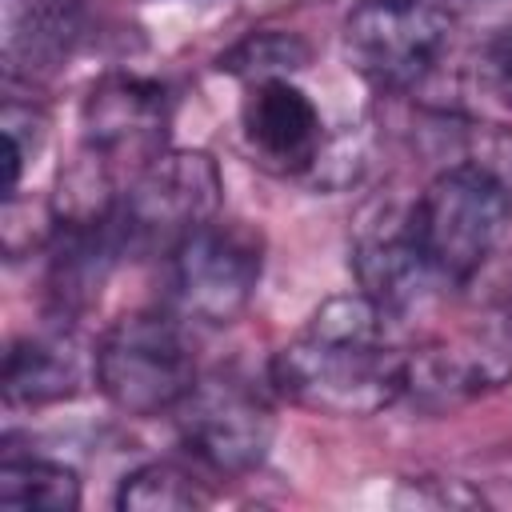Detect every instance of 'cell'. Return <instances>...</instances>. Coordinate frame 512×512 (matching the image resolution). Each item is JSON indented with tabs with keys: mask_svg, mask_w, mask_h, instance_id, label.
Returning a JSON list of instances; mask_svg holds the SVG:
<instances>
[{
	"mask_svg": "<svg viewBox=\"0 0 512 512\" xmlns=\"http://www.w3.org/2000/svg\"><path fill=\"white\" fill-rule=\"evenodd\" d=\"M396 320L364 292L328 296L308 324L276 348L272 388L316 416L364 420L404 396L408 348L392 336Z\"/></svg>",
	"mask_w": 512,
	"mask_h": 512,
	"instance_id": "1",
	"label": "cell"
},
{
	"mask_svg": "<svg viewBox=\"0 0 512 512\" xmlns=\"http://www.w3.org/2000/svg\"><path fill=\"white\" fill-rule=\"evenodd\" d=\"M412 236L448 288L480 276L512 228V188L472 160H452L412 200Z\"/></svg>",
	"mask_w": 512,
	"mask_h": 512,
	"instance_id": "2",
	"label": "cell"
},
{
	"mask_svg": "<svg viewBox=\"0 0 512 512\" xmlns=\"http://www.w3.org/2000/svg\"><path fill=\"white\" fill-rule=\"evenodd\" d=\"M196 380L188 336L168 312H128L96 340V388L124 416L176 412Z\"/></svg>",
	"mask_w": 512,
	"mask_h": 512,
	"instance_id": "3",
	"label": "cell"
},
{
	"mask_svg": "<svg viewBox=\"0 0 512 512\" xmlns=\"http://www.w3.org/2000/svg\"><path fill=\"white\" fill-rule=\"evenodd\" d=\"M452 32V12L432 0H360L344 20V56L364 84L404 96L436 76Z\"/></svg>",
	"mask_w": 512,
	"mask_h": 512,
	"instance_id": "4",
	"label": "cell"
},
{
	"mask_svg": "<svg viewBox=\"0 0 512 512\" xmlns=\"http://www.w3.org/2000/svg\"><path fill=\"white\" fill-rule=\"evenodd\" d=\"M264 236L244 220H208L168 252V300L184 320L232 324L256 296Z\"/></svg>",
	"mask_w": 512,
	"mask_h": 512,
	"instance_id": "5",
	"label": "cell"
},
{
	"mask_svg": "<svg viewBox=\"0 0 512 512\" xmlns=\"http://www.w3.org/2000/svg\"><path fill=\"white\" fill-rule=\"evenodd\" d=\"M224 180L208 152L164 148L140 164L120 196L128 252H172L188 232L220 216Z\"/></svg>",
	"mask_w": 512,
	"mask_h": 512,
	"instance_id": "6",
	"label": "cell"
},
{
	"mask_svg": "<svg viewBox=\"0 0 512 512\" xmlns=\"http://www.w3.org/2000/svg\"><path fill=\"white\" fill-rule=\"evenodd\" d=\"M504 384H512V304H492L404 356V396L424 412L472 404Z\"/></svg>",
	"mask_w": 512,
	"mask_h": 512,
	"instance_id": "7",
	"label": "cell"
},
{
	"mask_svg": "<svg viewBox=\"0 0 512 512\" xmlns=\"http://www.w3.org/2000/svg\"><path fill=\"white\" fill-rule=\"evenodd\" d=\"M172 416L180 444L216 476H244L260 468L276 436L268 396L236 372L200 376Z\"/></svg>",
	"mask_w": 512,
	"mask_h": 512,
	"instance_id": "8",
	"label": "cell"
},
{
	"mask_svg": "<svg viewBox=\"0 0 512 512\" xmlns=\"http://www.w3.org/2000/svg\"><path fill=\"white\" fill-rule=\"evenodd\" d=\"M168 124H172L168 88L160 80L136 76V72L100 76L80 104L84 148L100 152L112 164L128 160L132 172L168 148V140H164Z\"/></svg>",
	"mask_w": 512,
	"mask_h": 512,
	"instance_id": "9",
	"label": "cell"
},
{
	"mask_svg": "<svg viewBox=\"0 0 512 512\" xmlns=\"http://www.w3.org/2000/svg\"><path fill=\"white\" fill-rule=\"evenodd\" d=\"M412 208V204H408ZM408 208H380L376 220L360 224L352 240V272L360 280V292L372 296L396 324L420 312L440 292H452L436 268L424 260Z\"/></svg>",
	"mask_w": 512,
	"mask_h": 512,
	"instance_id": "10",
	"label": "cell"
},
{
	"mask_svg": "<svg viewBox=\"0 0 512 512\" xmlns=\"http://www.w3.org/2000/svg\"><path fill=\"white\" fill-rule=\"evenodd\" d=\"M240 136L252 160L276 176H304L324 156V120L292 76L248 84L240 104Z\"/></svg>",
	"mask_w": 512,
	"mask_h": 512,
	"instance_id": "11",
	"label": "cell"
},
{
	"mask_svg": "<svg viewBox=\"0 0 512 512\" xmlns=\"http://www.w3.org/2000/svg\"><path fill=\"white\" fill-rule=\"evenodd\" d=\"M4 400L8 408H44L80 396L96 384V348H88L64 320L44 332H28L4 352Z\"/></svg>",
	"mask_w": 512,
	"mask_h": 512,
	"instance_id": "12",
	"label": "cell"
},
{
	"mask_svg": "<svg viewBox=\"0 0 512 512\" xmlns=\"http://www.w3.org/2000/svg\"><path fill=\"white\" fill-rule=\"evenodd\" d=\"M84 36H88V16L76 0H28L24 8H12L4 36L8 76L40 80L60 72L80 52Z\"/></svg>",
	"mask_w": 512,
	"mask_h": 512,
	"instance_id": "13",
	"label": "cell"
},
{
	"mask_svg": "<svg viewBox=\"0 0 512 512\" xmlns=\"http://www.w3.org/2000/svg\"><path fill=\"white\" fill-rule=\"evenodd\" d=\"M0 504L76 512L80 508V476L64 460H52L40 452H16L8 444L0 456Z\"/></svg>",
	"mask_w": 512,
	"mask_h": 512,
	"instance_id": "14",
	"label": "cell"
},
{
	"mask_svg": "<svg viewBox=\"0 0 512 512\" xmlns=\"http://www.w3.org/2000/svg\"><path fill=\"white\" fill-rule=\"evenodd\" d=\"M208 500V484L172 460H148L132 468L116 488V508L124 512H192Z\"/></svg>",
	"mask_w": 512,
	"mask_h": 512,
	"instance_id": "15",
	"label": "cell"
},
{
	"mask_svg": "<svg viewBox=\"0 0 512 512\" xmlns=\"http://www.w3.org/2000/svg\"><path fill=\"white\" fill-rule=\"evenodd\" d=\"M312 60V48L304 36L296 32H276V28H260V32H248L244 40H236L220 60L216 68L244 80V84H260V80H280V76H292L300 72L304 64Z\"/></svg>",
	"mask_w": 512,
	"mask_h": 512,
	"instance_id": "16",
	"label": "cell"
},
{
	"mask_svg": "<svg viewBox=\"0 0 512 512\" xmlns=\"http://www.w3.org/2000/svg\"><path fill=\"white\" fill-rule=\"evenodd\" d=\"M0 128H4V144H8V192L4 196H16L20 180H24V168L36 160V152L48 136V116L32 100H12L8 96L4 112H0Z\"/></svg>",
	"mask_w": 512,
	"mask_h": 512,
	"instance_id": "17",
	"label": "cell"
},
{
	"mask_svg": "<svg viewBox=\"0 0 512 512\" xmlns=\"http://www.w3.org/2000/svg\"><path fill=\"white\" fill-rule=\"evenodd\" d=\"M488 84L512 108V28L504 36H496L488 48Z\"/></svg>",
	"mask_w": 512,
	"mask_h": 512,
	"instance_id": "18",
	"label": "cell"
}]
</instances>
